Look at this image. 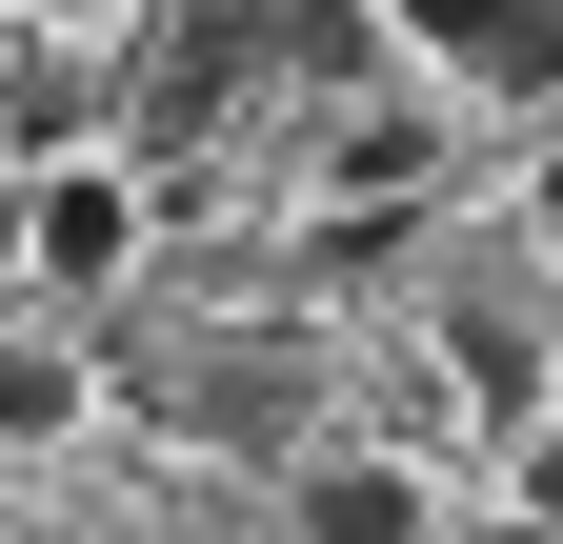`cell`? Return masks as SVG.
Masks as SVG:
<instances>
[{
    "mask_svg": "<svg viewBox=\"0 0 563 544\" xmlns=\"http://www.w3.org/2000/svg\"><path fill=\"white\" fill-rule=\"evenodd\" d=\"M21 242H41V283H101V262L141 242V202H121V182H41V202H21Z\"/></svg>",
    "mask_w": 563,
    "mask_h": 544,
    "instance_id": "cell-1",
    "label": "cell"
},
{
    "mask_svg": "<svg viewBox=\"0 0 563 544\" xmlns=\"http://www.w3.org/2000/svg\"><path fill=\"white\" fill-rule=\"evenodd\" d=\"M422 504H402V464H322L302 485V544H402Z\"/></svg>",
    "mask_w": 563,
    "mask_h": 544,
    "instance_id": "cell-2",
    "label": "cell"
},
{
    "mask_svg": "<svg viewBox=\"0 0 563 544\" xmlns=\"http://www.w3.org/2000/svg\"><path fill=\"white\" fill-rule=\"evenodd\" d=\"M60 403H81V363H60V344H0V444H41Z\"/></svg>",
    "mask_w": 563,
    "mask_h": 544,
    "instance_id": "cell-3",
    "label": "cell"
}]
</instances>
